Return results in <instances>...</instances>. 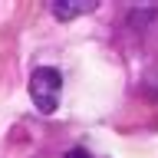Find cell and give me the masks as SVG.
I'll use <instances>...</instances> for the list:
<instances>
[{"label":"cell","mask_w":158,"mask_h":158,"mask_svg":"<svg viewBox=\"0 0 158 158\" xmlns=\"http://www.w3.org/2000/svg\"><path fill=\"white\" fill-rule=\"evenodd\" d=\"M59 96H63V76H59V69H53V66L33 69V76H30V99H33V106L43 115L56 112Z\"/></svg>","instance_id":"1"},{"label":"cell","mask_w":158,"mask_h":158,"mask_svg":"<svg viewBox=\"0 0 158 158\" xmlns=\"http://www.w3.org/2000/svg\"><path fill=\"white\" fill-rule=\"evenodd\" d=\"M49 10L56 20H73V17H82V13H92L96 0H56Z\"/></svg>","instance_id":"2"},{"label":"cell","mask_w":158,"mask_h":158,"mask_svg":"<svg viewBox=\"0 0 158 158\" xmlns=\"http://www.w3.org/2000/svg\"><path fill=\"white\" fill-rule=\"evenodd\" d=\"M66 158H92V155H89L86 148H73V152H69V155H66Z\"/></svg>","instance_id":"3"}]
</instances>
